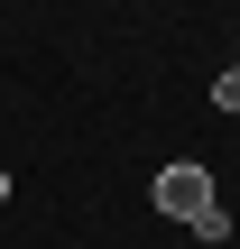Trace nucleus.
I'll return each mask as SVG.
<instances>
[{"mask_svg": "<svg viewBox=\"0 0 240 249\" xmlns=\"http://www.w3.org/2000/svg\"><path fill=\"white\" fill-rule=\"evenodd\" d=\"M0 203H9V166H0Z\"/></svg>", "mask_w": 240, "mask_h": 249, "instance_id": "nucleus-3", "label": "nucleus"}, {"mask_svg": "<svg viewBox=\"0 0 240 249\" xmlns=\"http://www.w3.org/2000/svg\"><path fill=\"white\" fill-rule=\"evenodd\" d=\"M148 194H157V213H166V222H185V231H194L203 213H222V194H213V176H203L194 157L157 166V185H148Z\"/></svg>", "mask_w": 240, "mask_h": 249, "instance_id": "nucleus-1", "label": "nucleus"}, {"mask_svg": "<svg viewBox=\"0 0 240 249\" xmlns=\"http://www.w3.org/2000/svg\"><path fill=\"white\" fill-rule=\"evenodd\" d=\"M213 111H240V65L222 74V83H213Z\"/></svg>", "mask_w": 240, "mask_h": 249, "instance_id": "nucleus-2", "label": "nucleus"}]
</instances>
